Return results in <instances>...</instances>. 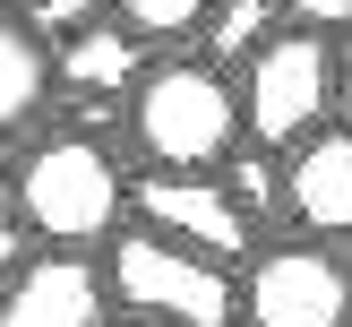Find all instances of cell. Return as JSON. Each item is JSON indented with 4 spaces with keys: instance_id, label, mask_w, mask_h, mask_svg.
Instances as JSON below:
<instances>
[{
    "instance_id": "14",
    "label": "cell",
    "mask_w": 352,
    "mask_h": 327,
    "mask_svg": "<svg viewBox=\"0 0 352 327\" xmlns=\"http://www.w3.org/2000/svg\"><path fill=\"white\" fill-rule=\"evenodd\" d=\"M223 172H232V181H223V189H232V198L250 207V224H258V215H284V164H275L267 147L232 155V164H223Z\"/></svg>"
},
{
    "instance_id": "13",
    "label": "cell",
    "mask_w": 352,
    "mask_h": 327,
    "mask_svg": "<svg viewBox=\"0 0 352 327\" xmlns=\"http://www.w3.org/2000/svg\"><path fill=\"white\" fill-rule=\"evenodd\" d=\"M103 17H112L103 0H17V26H26L34 43H52V52L78 43V34H86V26H103Z\"/></svg>"
},
{
    "instance_id": "11",
    "label": "cell",
    "mask_w": 352,
    "mask_h": 327,
    "mask_svg": "<svg viewBox=\"0 0 352 327\" xmlns=\"http://www.w3.org/2000/svg\"><path fill=\"white\" fill-rule=\"evenodd\" d=\"M275 34H284V0H223L215 26L198 34V61H215L223 78H241V69H250Z\"/></svg>"
},
{
    "instance_id": "2",
    "label": "cell",
    "mask_w": 352,
    "mask_h": 327,
    "mask_svg": "<svg viewBox=\"0 0 352 327\" xmlns=\"http://www.w3.org/2000/svg\"><path fill=\"white\" fill-rule=\"evenodd\" d=\"M241 95L215 61L181 52V61H155L129 95V147L155 172H215L241 155Z\"/></svg>"
},
{
    "instance_id": "10",
    "label": "cell",
    "mask_w": 352,
    "mask_h": 327,
    "mask_svg": "<svg viewBox=\"0 0 352 327\" xmlns=\"http://www.w3.org/2000/svg\"><path fill=\"white\" fill-rule=\"evenodd\" d=\"M52 95H60L52 43H34L17 17H0V138H43Z\"/></svg>"
},
{
    "instance_id": "17",
    "label": "cell",
    "mask_w": 352,
    "mask_h": 327,
    "mask_svg": "<svg viewBox=\"0 0 352 327\" xmlns=\"http://www.w3.org/2000/svg\"><path fill=\"white\" fill-rule=\"evenodd\" d=\"M336 112L352 120V34H344V43H336Z\"/></svg>"
},
{
    "instance_id": "18",
    "label": "cell",
    "mask_w": 352,
    "mask_h": 327,
    "mask_svg": "<svg viewBox=\"0 0 352 327\" xmlns=\"http://www.w3.org/2000/svg\"><path fill=\"white\" fill-rule=\"evenodd\" d=\"M112 327H146V319H112Z\"/></svg>"
},
{
    "instance_id": "12",
    "label": "cell",
    "mask_w": 352,
    "mask_h": 327,
    "mask_svg": "<svg viewBox=\"0 0 352 327\" xmlns=\"http://www.w3.org/2000/svg\"><path fill=\"white\" fill-rule=\"evenodd\" d=\"M103 9H112V26H129L138 43H198L223 0H103Z\"/></svg>"
},
{
    "instance_id": "8",
    "label": "cell",
    "mask_w": 352,
    "mask_h": 327,
    "mask_svg": "<svg viewBox=\"0 0 352 327\" xmlns=\"http://www.w3.org/2000/svg\"><path fill=\"white\" fill-rule=\"evenodd\" d=\"M284 215L309 241H352V120H327L309 147L284 155Z\"/></svg>"
},
{
    "instance_id": "3",
    "label": "cell",
    "mask_w": 352,
    "mask_h": 327,
    "mask_svg": "<svg viewBox=\"0 0 352 327\" xmlns=\"http://www.w3.org/2000/svg\"><path fill=\"white\" fill-rule=\"evenodd\" d=\"M103 284H112V319H146V327H232L241 319V275L146 233V224H129L103 250Z\"/></svg>"
},
{
    "instance_id": "6",
    "label": "cell",
    "mask_w": 352,
    "mask_h": 327,
    "mask_svg": "<svg viewBox=\"0 0 352 327\" xmlns=\"http://www.w3.org/2000/svg\"><path fill=\"white\" fill-rule=\"evenodd\" d=\"M138 224L164 233V241H181V250H198V258H215V267H250L258 258L250 207H241L215 172H155V181L138 189Z\"/></svg>"
},
{
    "instance_id": "7",
    "label": "cell",
    "mask_w": 352,
    "mask_h": 327,
    "mask_svg": "<svg viewBox=\"0 0 352 327\" xmlns=\"http://www.w3.org/2000/svg\"><path fill=\"white\" fill-rule=\"evenodd\" d=\"M0 327H112V284L103 258L78 250H34L17 284L0 293Z\"/></svg>"
},
{
    "instance_id": "15",
    "label": "cell",
    "mask_w": 352,
    "mask_h": 327,
    "mask_svg": "<svg viewBox=\"0 0 352 327\" xmlns=\"http://www.w3.org/2000/svg\"><path fill=\"white\" fill-rule=\"evenodd\" d=\"M284 26H309V34H352V0H284Z\"/></svg>"
},
{
    "instance_id": "5",
    "label": "cell",
    "mask_w": 352,
    "mask_h": 327,
    "mask_svg": "<svg viewBox=\"0 0 352 327\" xmlns=\"http://www.w3.org/2000/svg\"><path fill=\"white\" fill-rule=\"evenodd\" d=\"M250 327H352V258L327 241H267L241 267Z\"/></svg>"
},
{
    "instance_id": "16",
    "label": "cell",
    "mask_w": 352,
    "mask_h": 327,
    "mask_svg": "<svg viewBox=\"0 0 352 327\" xmlns=\"http://www.w3.org/2000/svg\"><path fill=\"white\" fill-rule=\"evenodd\" d=\"M17 267H26V224H17V207H9V181H0V293L17 284Z\"/></svg>"
},
{
    "instance_id": "4",
    "label": "cell",
    "mask_w": 352,
    "mask_h": 327,
    "mask_svg": "<svg viewBox=\"0 0 352 327\" xmlns=\"http://www.w3.org/2000/svg\"><path fill=\"white\" fill-rule=\"evenodd\" d=\"M232 95H241V129H250V147H267V155L309 147V138L336 120V43L309 34V26H284L232 78Z\"/></svg>"
},
{
    "instance_id": "9",
    "label": "cell",
    "mask_w": 352,
    "mask_h": 327,
    "mask_svg": "<svg viewBox=\"0 0 352 327\" xmlns=\"http://www.w3.org/2000/svg\"><path fill=\"white\" fill-rule=\"evenodd\" d=\"M52 69H60V95H78V103H120L129 112V95H138V78H146V43H138L129 26H86L78 43H60L52 52Z\"/></svg>"
},
{
    "instance_id": "1",
    "label": "cell",
    "mask_w": 352,
    "mask_h": 327,
    "mask_svg": "<svg viewBox=\"0 0 352 327\" xmlns=\"http://www.w3.org/2000/svg\"><path fill=\"white\" fill-rule=\"evenodd\" d=\"M9 207L26 224V241L43 250H78V258H103L120 233H129V172L103 138L86 129H43L9 155Z\"/></svg>"
}]
</instances>
